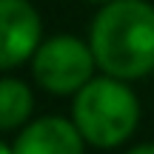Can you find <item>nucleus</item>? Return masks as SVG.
I'll return each mask as SVG.
<instances>
[{
  "instance_id": "7ed1b4c3",
  "label": "nucleus",
  "mask_w": 154,
  "mask_h": 154,
  "mask_svg": "<svg viewBox=\"0 0 154 154\" xmlns=\"http://www.w3.org/2000/svg\"><path fill=\"white\" fill-rule=\"evenodd\" d=\"M94 63L97 60L91 54V46L60 34L34 51V80L51 94H72L91 83Z\"/></svg>"
},
{
  "instance_id": "f03ea898",
  "label": "nucleus",
  "mask_w": 154,
  "mask_h": 154,
  "mask_svg": "<svg viewBox=\"0 0 154 154\" xmlns=\"http://www.w3.org/2000/svg\"><path fill=\"white\" fill-rule=\"evenodd\" d=\"M140 117L137 97L114 77L91 80L74 97V126L88 143L111 149L134 131Z\"/></svg>"
},
{
  "instance_id": "f257e3e1",
  "label": "nucleus",
  "mask_w": 154,
  "mask_h": 154,
  "mask_svg": "<svg viewBox=\"0 0 154 154\" xmlns=\"http://www.w3.org/2000/svg\"><path fill=\"white\" fill-rule=\"evenodd\" d=\"M91 54L114 80L154 72V6L146 0H111L91 26Z\"/></svg>"
},
{
  "instance_id": "1a4fd4ad",
  "label": "nucleus",
  "mask_w": 154,
  "mask_h": 154,
  "mask_svg": "<svg viewBox=\"0 0 154 154\" xmlns=\"http://www.w3.org/2000/svg\"><path fill=\"white\" fill-rule=\"evenodd\" d=\"M91 3H106V0H91Z\"/></svg>"
},
{
  "instance_id": "20e7f679",
  "label": "nucleus",
  "mask_w": 154,
  "mask_h": 154,
  "mask_svg": "<svg viewBox=\"0 0 154 154\" xmlns=\"http://www.w3.org/2000/svg\"><path fill=\"white\" fill-rule=\"evenodd\" d=\"M40 14L29 0H0V69L20 66L37 51Z\"/></svg>"
},
{
  "instance_id": "6e6552de",
  "label": "nucleus",
  "mask_w": 154,
  "mask_h": 154,
  "mask_svg": "<svg viewBox=\"0 0 154 154\" xmlns=\"http://www.w3.org/2000/svg\"><path fill=\"white\" fill-rule=\"evenodd\" d=\"M0 154H14V151H11V149H9V146H6V143H3V140H0Z\"/></svg>"
},
{
  "instance_id": "0eeeda50",
  "label": "nucleus",
  "mask_w": 154,
  "mask_h": 154,
  "mask_svg": "<svg viewBox=\"0 0 154 154\" xmlns=\"http://www.w3.org/2000/svg\"><path fill=\"white\" fill-rule=\"evenodd\" d=\"M128 154H154V146H137V149H131Z\"/></svg>"
},
{
  "instance_id": "423d86ee",
  "label": "nucleus",
  "mask_w": 154,
  "mask_h": 154,
  "mask_svg": "<svg viewBox=\"0 0 154 154\" xmlns=\"http://www.w3.org/2000/svg\"><path fill=\"white\" fill-rule=\"evenodd\" d=\"M32 114V91L20 80H0V131L20 126Z\"/></svg>"
},
{
  "instance_id": "39448f33",
  "label": "nucleus",
  "mask_w": 154,
  "mask_h": 154,
  "mask_svg": "<svg viewBox=\"0 0 154 154\" xmlns=\"http://www.w3.org/2000/svg\"><path fill=\"white\" fill-rule=\"evenodd\" d=\"M14 154H83V134L63 117H43L17 137Z\"/></svg>"
}]
</instances>
